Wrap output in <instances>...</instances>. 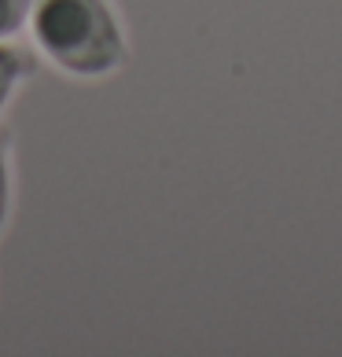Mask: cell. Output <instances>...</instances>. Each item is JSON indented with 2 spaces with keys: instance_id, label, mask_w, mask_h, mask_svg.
Segmentation results:
<instances>
[{
  "instance_id": "cell-4",
  "label": "cell",
  "mask_w": 342,
  "mask_h": 357,
  "mask_svg": "<svg viewBox=\"0 0 342 357\" xmlns=\"http://www.w3.org/2000/svg\"><path fill=\"white\" fill-rule=\"evenodd\" d=\"M8 192H11V174H8V137H0V225L8 218Z\"/></svg>"
},
{
  "instance_id": "cell-2",
  "label": "cell",
  "mask_w": 342,
  "mask_h": 357,
  "mask_svg": "<svg viewBox=\"0 0 342 357\" xmlns=\"http://www.w3.org/2000/svg\"><path fill=\"white\" fill-rule=\"evenodd\" d=\"M30 70H33L30 52H22V48H15V45H0V111H4V103L11 100L15 85H19Z\"/></svg>"
},
{
  "instance_id": "cell-1",
  "label": "cell",
  "mask_w": 342,
  "mask_h": 357,
  "mask_svg": "<svg viewBox=\"0 0 342 357\" xmlns=\"http://www.w3.org/2000/svg\"><path fill=\"white\" fill-rule=\"evenodd\" d=\"M33 41L56 67L96 77L125 59V41L107 0H33Z\"/></svg>"
},
{
  "instance_id": "cell-3",
  "label": "cell",
  "mask_w": 342,
  "mask_h": 357,
  "mask_svg": "<svg viewBox=\"0 0 342 357\" xmlns=\"http://www.w3.org/2000/svg\"><path fill=\"white\" fill-rule=\"evenodd\" d=\"M30 4L33 0H0V41L4 37H11L19 30V26L26 22V15H30Z\"/></svg>"
}]
</instances>
